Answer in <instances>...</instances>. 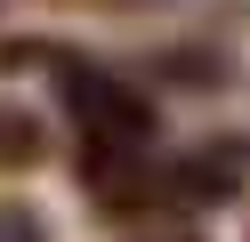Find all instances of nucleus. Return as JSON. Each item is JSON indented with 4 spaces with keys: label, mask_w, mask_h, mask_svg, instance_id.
<instances>
[{
    "label": "nucleus",
    "mask_w": 250,
    "mask_h": 242,
    "mask_svg": "<svg viewBox=\"0 0 250 242\" xmlns=\"http://www.w3.org/2000/svg\"><path fill=\"white\" fill-rule=\"evenodd\" d=\"M81 194L105 226H194L210 210H226L250 186V137H210V145H137V154L73 161Z\"/></svg>",
    "instance_id": "nucleus-1"
},
{
    "label": "nucleus",
    "mask_w": 250,
    "mask_h": 242,
    "mask_svg": "<svg viewBox=\"0 0 250 242\" xmlns=\"http://www.w3.org/2000/svg\"><path fill=\"white\" fill-rule=\"evenodd\" d=\"M49 73L57 113L73 129V161H105V154H137L162 145V97L137 65H113L97 48L49 41V32H0V73Z\"/></svg>",
    "instance_id": "nucleus-2"
},
{
    "label": "nucleus",
    "mask_w": 250,
    "mask_h": 242,
    "mask_svg": "<svg viewBox=\"0 0 250 242\" xmlns=\"http://www.w3.org/2000/svg\"><path fill=\"white\" fill-rule=\"evenodd\" d=\"M137 73L162 81V89H202V97H218V89L234 81V65H226V48H202V41H194V48H153Z\"/></svg>",
    "instance_id": "nucleus-3"
},
{
    "label": "nucleus",
    "mask_w": 250,
    "mask_h": 242,
    "mask_svg": "<svg viewBox=\"0 0 250 242\" xmlns=\"http://www.w3.org/2000/svg\"><path fill=\"white\" fill-rule=\"evenodd\" d=\"M49 121H41L33 105H17V97H0V177H33L41 161H49Z\"/></svg>",
    "instance_id": "nucleus-4"
},
{
    "label": "nucleus",
    "mask_w": 250,
    "mask_h": 242,
    "mask_svg": "<svg viewBox=\"0 0 250 242\" xmlns=\"http://www.w3.org/2000/svg\"><path fill=\"white\" fill-rule=\"evenodd\" d=\"M0 242H57V234H49V218L24 194H0Z\"/></svg>",
    "instance_id": "nucleus-5"
},
{
    "label": "nucleus",
    "mask_w": 250,
    "mask_h": 242,
    "mask_svg": "<svg viewBox=\"0 0 250 242\" xmlns=\"http://www.w3.org/2000/svg\"><path fill=\"white\" fill-rule=\"evenodd\" d=\"M65 8H105V16H162V8H186V0H65Z\"/></svg>",
    "instance_id": "nucleus-6"
},
{
    "label": "nucleus",
    "mask_w": 250,
    "mask_h": 242,
    "mask_svg": "<svg viewBox=\"0 0 250 242\" xmlns=\"http://www.w3.org/2000/svg\"><path fill=\"white\" fill-rule=\"evenodd\" d=\"M129 242H202L194 226H129Z\"/></svg>",
    "instance_id": "nucleus-7"
}]
</instances>
